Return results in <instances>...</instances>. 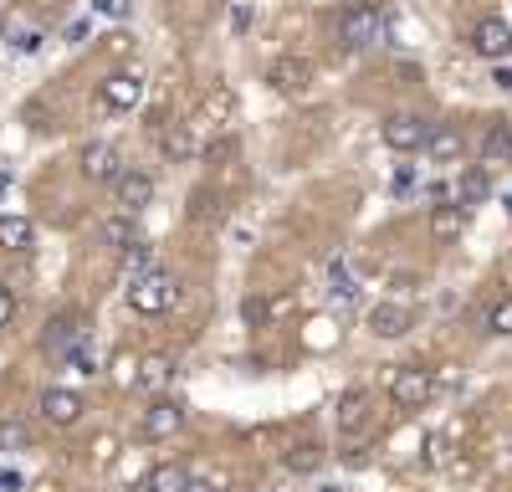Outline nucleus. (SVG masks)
Instances as JSON below:
<instances>
[{
  "label": "nucleus",
  "instance_id": "26",
  "mask_svg": "<svg viewBox=\"0 0 512 492\" xmlns=\"http://www.w3.org/2000/svg\"><path fill=\"white\" fill-rule=\"evenodd\" d=\"M159 144H164L169 159H190V154H195V134H190V129H169Z\"/></svg>",
  "mask_w": 512,
  "mask_h": 492
},
{
  "label": "nucleus",
  "instance_id": "8",
  "mask_svg": "<svg viewBox=\"0 0 512 492\" xmlns=\"http://www.w3.org/2000/svg\"><path fill=\"white\" fill-rule=\"evenodd\" d=\"M390 395H395V405H400V410H420L425 400L436 395V380L425 375V369H400V375L390 380Z\"/></svg>",
  "mask_w": 512,
  "mask_h": 492
},
{
  "label": "nucleus",
  "instance_id": "20",
  "mask_svg": "<svg viewBox=\"0 0 512 492\" xmlns=\"http://www.w3.org/2000/svg\"><path fill=\"white\" fill-rule=\"evenodd\" d=\"M502 164H512V134H507V123H497V129L487 134V144H482V170H502Z\"/></svg>",
  "mask_w": 512,
  "mask_h": 492
},
{
  "label": "nucleus",
  "instance_id": "1",
  "mask_svg": "<svg viewBox=\"0 0 512 492\" xmlns=\"http://www.w3.org/2000/svg\"><path fill=\"white\" fill-rule=\"evenodd\" d=\"M175 298H180V277H175V272H159V267H154V272H144V277L128 282V308L144 313V318H159Z\"/></svg>",
  "mask_w": 512,
  "mask_h": 492
},
{
  "label": "nucleus",
  "instance_id": "13",
  "mask_svg": "<svg viewBox=\"0 0 512 492\" xmlns=\"http://www.w3.org/2000/svg\"><path fill=\"white\" fill-rule=\"evenodd\" d=\"M410 308H400V303H379V308H369V328L379 339H400V334H410Z\"/></svg>",
  "mask_w": 512,
  "mask_h": 492
},
{
  "label": "nucleus",
  "instance_id": "15",
  "mask_svg": "<svg viewBox=\"0 0 512 492\" xmlns=\"http://www.w3.org/2000/svg\"><path fill=\"white\" fill-rule=\"evenodd\" d=\"M98 236L113 246V252H123V246L139 241V216H134V211H118V216H108V221L98 226Z\"/></svg>",
  "mask_w": 512,
  "mask_h": 492
},
{
  "label": "nucleus",
  "instance_id": "32",
  "mask_svg": "<svg viewBox=\"0 0 512 492\" xmlns=\"http://www.w3.org/2000/svg\"><path fill=\"white\" fill-rule=\"evenodd\" d=\"M231 31H236V36L251 31V6H236V11H231Z\"/></svg>",
  "mask_w": 512,
  "mask_h": 492
},
{
  "label": "nucleus",
  "instance_id": "16",
  "mask_svg": "<svg viewBox=\"0 0 512 492\" xmlns=\"http://www.w3.org/2000/svg\"><path fill=\"white\" fill-rule=\"evenodd\" d=\"M0 246H6V252H31V246H36V226L26 216H0Z\"/></svg>",
  "mask_w": 512,
  "mask_h": 492
},
{
  "label": "nucleus",
  "instance_id": "41",
  "mask_svg": "<svg viewBox=\"0 0 512 492\" xmlns=\"http://www.w3.org/2000/svg\"><path fill=\"white\" fill-rule=\"evenodd\" d=\"M507 211H512V200H507Z\"/></svg>",
  "mask_w": 512,
  "mask_h": 492
},
{
  "label": "nucleus",
  "instance_id": "7",
  "mask_svg": "<svg viewBox=\"0 0 512 492\" xmlns=\"http://www.w3.org/2000/svg\"><path fill=\"white\" fill-rule=\"evenodd\" d=\"M185 426V410L175 405V400H154L149 410H144V421H139V436L144 441H169Z\"/></svg>",
  "mask_w": 512,
  "mask_h": 492
},
{
  "label": "nucleus",
  "instance_id": "30",
  "mask_svg": "<svg viewBox=\"0 0 512 492\" xmlns=\"http://www.w3.org/2000/svg\"><path fill=\"white\" fill-rule=\"evenodd\" d=\"M333 298L338 303H354V282H349V272L338 267V262H333Z\"/></svg>",
  "mask_w": 512,
  "mask_h": 492
},
{
  "label": "nucleus",
  "instance_id": "23",
  "mask_svg": "<svg viewBox=\"0 0 512 492\" xmlns=\"http://www.w3.org/2000/svg\"><path fill=\"white\" fill-rule=\"evenodd\" d=\"M487 190H492V180H487V170L477 164V170H466V175L456 180V205H482Z\"/></svg>",
  "mask_w": 512,
  "mask_h": 492
},
{
  "label": "nucleus",
  "instance_id": "10",
  "mask_svg": "<svg viewBox=\"0 0 512 492\" xmlns=\"http://www.w3.org/2000/svg\"><path fill=\"white\" fill-rule=\"evenodd\" d=\"M82 175L98 180V185H113V180L123 175L118 149H113V144H88V149H82Z\"/></svg>",
  "mask_w": 512,
  "mask_h": 492
},
{
  "label": "nucleus",
  "instance_id": "17",
  "mask_svg": "<svg viewBox=\"0 0 512 492\" xmlns=\"http://www.w3.org/2000/svg\"><path fill=\"white\" fill-rule=\"evenodd\" d=\"M144 272H154V246H144V241L123 246V252H118V277L134 282V277H144Z\"/></svg>",
  "mask_w": 512,
  "mask_h": 492
},
{
  "label": "nucleus",
  "instance_id": "34",
  "mask_svg": "<svg viewBox=\"0 0 512 492\" xmlns=\"http://www.w3.org/2000/svg\"><path fill=\"white\" fill-rule=\"evenodd\" d=\"M41 47V31H21L16 36V52H36Z\"/></svg>",
  "mask_w": 512,
  "mask_h": 492
},
{
  "label": "nucleus",
  "instance_id": "9",
  "mask_svg": "<svg viewBox=\"0 0 512 492\" xmlns=\"http://www.w3.org/2000/svg\"><path fill=\"white\" fill-rule=\"evenodd\" d=\"M82 395L77 390H47L41 395V421H52V426H77L82 421Z\"/></svg>",
  "mask_w": 512,
  "mask_h": 492
},
{
  "label": "nucleus",
  "instance_id": "36",
  "mask_svg": "<svg viewBox=\"0 0 512 492\" xmlns=\"http://www.w3.org/2000/svg\"><path fill=\"white\" fill-rule=\"evenodd\" d=\"M98 11H103V16H123L128 0H98Z\"/></svg>",
  "mask_w": 512,
  "mask_h": 492
},
{
  "label": "nucleus",
  "instance_id": "14",
  "mask_svg": "<svg viewBox=\"0 0 512 492\" xmlns=\"http://www.w3.org/2000/svg\"><path fill=\"white\" fill-rule=\"evenodd\" d=\"M369 426V390H349L338 400V436H359Z\"/></svg>",
  "mask_w": 512,
  "mask_h": 492
},
{
  "label": "nucleus",
  "instance_id": "6",
  "mask_svg": "<svg viewBox=\"0 0 512 492\" xmlns=\"http://www.w3.org/2000/svg\"><path fill=\"white\" fill-rule=\"evenodd\" d=\"M472 52H477V57L502 62V57L512 52V26H507L502 16H482V21H477V31H472Z\"/></svg>",
  "mask_w": 512,
  "mask_h": 492
},
{
  "label": "nucleus",
  "instance_id": "28",
  "mask_svg": "<svg viewBox=\"0 0 512 492\" xmlns=\"http://www.w3.org/2000/svg\"><path fill=\"white\" fill-rule=\"evenodd\" d=\"M241 318H246L251 328H267V323H272V303H262V298H246V303H241Z\"/></svg>",
  "mask_w": 512,
  "mask_h": 492
},
{
  "label": "nucleus",
  "instance_id": "11",
  "mask_svg": "<svg viewBox=\"0 0 512 492\" xmlns=\"http://www.w3.org/2000/svg\"><path fill=\"white\" fill-rule=\"evenodd\" d=\"M113 195H118V205H123V211H144V205L154 200V180L144 175V170H123L118 180H113Z\"/></svg>",
  "mask_w": 512,
  "mask_h": 492
},
{
  "label": "nucleus",
  "instance_id": "33",
  "mask_svg": "<svg viewBox=\"0 0 512 492\" xmlns=\"http://www.w3.org/2000/svg\"><path fill=\"white\" fill-rule=\"evenodd\" d=\"M11 318H16V298L6 293V287H0V328H6Z\"/></svg>",
  "mask_w": 512,
  "mask_h": 492
},
{
  "label": "nucleus",
  "instance_id": "37",
  "mask_svg": "<svg viewBox=\"0 0 512 492\" xmlns=\"http://www.w3.org/2000/svg\"><path fill=\"white\" fill-rule=\"evenodd\" d=\"M21 487V472H0V492H16Z\"/></svg>",
  "mask_w": 512,
  "mask_h": 492
},
{
  "label": "nucleus",
  "instance_id": "3",
  "mask_svg": "<svg viewBox=\"0 0 512 492\" xmlns=\"http://www.w3.org/2000/svg\"><path fill=\"white\" fill-rule=\"evenodd\" d=\"M139 98H144V77L139 72H108L103 88H98V108L103 113H128V108H139Z\"/></svg>",
  "mask_w": 512,
  "mask_h": 492
},
{
  "label": "nucleus",
  "instance_id": "25",
  "mask_svg": "<svg viewBox=\"0 0 512 492\" xmlns=\"http://www.w3.org/2000/svg\"><path fill=\"white\" fill-rule=\"evenodd\" d=\"M318 467H323V451H318V446H297V451H287V472L303 477V472H318Z\"/></svg>",
  "mask_w": 512,
  "mask_h": 492
},
{
  "label": "nucleus",
  "instance_id": "5",
  "mask_svg": "<svg viewBox=\"0 0 512 492\" xmlns=\"http://www.w3.org/2000/svg\"><path fill=\"white\" fill-rule=\"evenodd\" d=\"M267 82H272V93L282 98H297V93H308V82H313V67L303 57H277L267 67Z\"/></svg>",
  "mask_w": 512,
  "mask_h": 492
},
{
  "label": "nucleus",
  "instance_id": "29",
  "mask_svg": "<svg viewBox=\"0 0 512 492\" xmlns=\"http://www.w3.org/2000/svg\"><path fill=\"white\" fill-rule=\"evenodd\" d=\"M26 436H31V431H26L21 421H6V426H0V451H11V446H26Z\"/></svg>",
  "mask_w": 512,
  "mask_h": 492
},
{
  "label": "nucleus",
  "instance_id": "27",
  "mask_svg": "<svg viewBox=\"0 0 512 492\" xmlns=\"http://www.w3.org/2000/svg\"><path fill=\"white\" fill-rule=\"evenodd\" d=\"M487 334H512V293L487 308Z\"/></svg>",
  "mask_w": 512,
  "mask_h": 492
},
{
  "label": "nucleus",
  "instance_id": "19",
  "mask_svg": "<svg viewBox=\"0 0 512 492\" xmlns=\"http://www.w3.org/2000/svg\"><path fill=\"white\" fill-rule=\"evenodd\" d=\"M461 226H466V205H436L431 211V236L436 241H456Z\"/></svg>",
  "mask_w": 512,
  "mask_h": 492
},
{
  "label": "nucleus",
  "instance_id": "31",
  "mask_svg": "<svg viewBox=\"0 0 512 492\" xmlns=\"http://www.w3.org/2000/svg\"><path fill=\"white\" fill-rule=\"evenodd\" d=\"M113 375H118V385H134V375H139V364L128 359V354H118V364H113Z\"/></svg>",
  "mask_w": 512,
  "mask_h": 492
},
{
  "label": "nucleus",
  "instance_id": "40",
  "mask_svg": "<svg viewBox=\"0 0 512 492\" xmlns=\"http://www.w3.org/2000/svg\"><path fill=\"white\" fill-rule=\"evenodd\" d=\"M0 36H6V16H0Z\"/></svg>",
  "mask_w": 512,
  "mask_h": 492
},
{
  "label": "nucleus",
  "instance_id": "22",
  "mask_svg": "<svg viewBox=\"0 0 512 492\" xmlns=\"http://www.w3.org/2000/svg\"><path fill=\"white\" fill-rule=\"evenodd\" d=\"M169 375H175V364H169L164 354H149V359L139 364L134 385H139V390H164V385H169Z\"/></svg>",
  "mask_w": 512,
  "mask_h": 492
},
{
  "label": "nucleus",
  "instance_id": "21",
  "mask_svg": "<svg viewBox=\"0 0 512 492\" xmlns=\"http://www.w3.org/2000/svg\"><path fill=\"white\" fill-rule=\"evenodd\" d=\"M185 487H190V472H185L180 462L154 467V472H149V482H144V492H185Z\"/></svg>",
  "mask_w": 512,
  "mask_h": 492
},
{
  "label": "nucleus",
  "instance_id": "35",
  "mask_svg": "<svg viewBox=\"0 0 512 492\" xmlns=\"http://www.w3.org/2000/svg\"><path fill=\"white\" fill-rule=\"evenodd\" d=\"M128 47H134V36H128V31H113L108 36V52H128Z\"/></svg>",
  "mask_w": 512,
  "mask_h": 492
},
{
  "label": "nucleus",
  "instance_id": "24",
  "mask_svg": "<svg viewBox=\"0 0 512 492\" xmlns=\"http://www.w3.org/2000/svg\"><path fill=\"white\" fill-rule=\"evenodd\" d=\"M231 113H236V93L231 88H216V93L205 98V108H200L205 123H231Z\"/></svg>",
  "mask_w": 512,
  "mask_h": 492
},
{
  "label": "nucleus",
  "instance_id": "38",
  "mask_svg": "<svg viewBox=\"0 0 512 492\" xmlns=\"http://www.w3.org/2000/svg\"><path fill=\"white\" fill-rule=\"evenodd\" d=\"M185 492H216V482H205V477H190V487Z\"/></svg>",
  "mask_w": 512,
  "mask_h": 492
},
{
  "label": "nucleus",
  "instance_id": "4",
  "mask_svg": "<svg viewBox=\"0 0 512 492\" xmlns=\"http://www.w3.org/2000/svg\"><path fill=\"white\" fill-rule=\"evenodd\" d=\"M431 129H436V123L420 118V113H395L390 123H384V144H390L395 154H415V149H425Z\"/></svg>",
  "mask_w": 512,
  "mask_h": 492
},
{
  "label": "nucleus",
  "instance_id": "18",
  "mask_svg": "<svg viewBox=\"0 0 512 492\" xmlns=\"http://www.w3.org/2000/svg\"><path fill=\"white\" fill-rule=\"evenodd\" d=\"M425 154H431L436 164H451L461 154V129H451V123H436L431 139H425Z\"/></svg>",
  "mask_w": 512,
  "mask_h": 492
},
{
  "label": "nucleus",
  "instance_id": "2",
  "mask_svg": "<svg viewBox=\"0 0 512 492\" xmlns=\"http://www.w3.org/2000/svg\"><path fill=\"white\" fill-rule=\"evenodd\" d=\"M379 36H384V16L374 6H349L344 16H338V41H344V52H369Z\"/></svg>",
  "mask_w": 512,
  "mask_h": 492
},
{
  "label": "nucleus",
  "instance_id": "12",
  "mask_svg": "<svg viewBox=\"0 0 512 492\" xmlns=\"http://www.w3.org/2000/svg\"><path fill=\"white\" fill-rule=\"evenodd\" d=\"M77 339H82V313H57L47 323V334H41V349H47V354H67Z\"/></svg>",
  "mask_w": 512,
  "mask_h": 492
},
{
  "label": "nucleus",
  "instance_id": "39",
  "mask_svg": "<svg viewBox=\"0 0 512 492\" xmlns=\"http://www.w3.org/2000/svg\"><path fill=\"white\" fill-rule=\"evenodd\" d=\"M497 88H512V67H497Z\"/></svg>",
  "mask_w": 512,
  "mask_h": 492
}]
</instances>
